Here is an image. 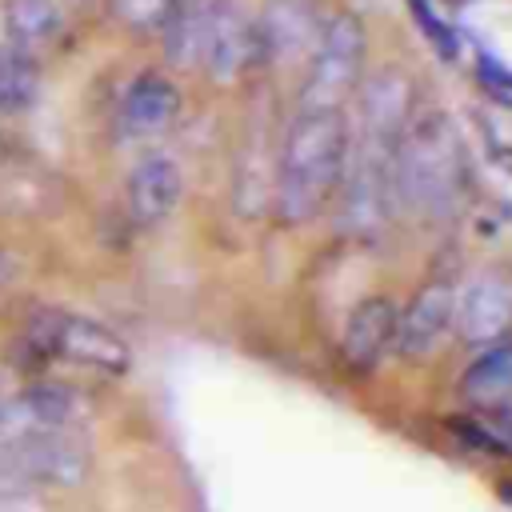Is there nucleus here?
<instances>
[{
    "label": "nucleus",
    "instance_id": "7",
    "mask_svg": "<svg viewBox=\"0 0 512 512\" xmlns=\"http://www.w3.org/2000/svg\"><path fill=\"white\" fill-rule=\"evenodd\" d=\"M324 8L320 0H264L256 12V48L260 64L284 72V68H304L308 52L320 40L324 28Z\"/></svg>",
    "mask_w": 512,
    "mask_h": 512
},
{
    "label": "nucleus",
    "instance_id": "21",
    "mask_svg": "<svg viewBox=\"0 0 512 512\" xmlns=\"http://www.w3.org/2000/svg\"><path fill=\"white\" fill-rule=\"evenodd\" d=\"M408 8H412V16L420 20V28H424V36L432 40V48H436L440 56H452V52H456V40H452V32L440 24L436 8H432L428 0H408Z\"/></svg>",
    "mask_w": 512,
    "mask_h": 512
},
{
    "label": "nucleus",
    "instance_id": "15",
    "mask_svg": "<svg viewBox=\"0 0 512 512\" xmlns=\"http://www.w3.org/2000/svg\"><path fill=\"white\" fill-rule=\"evenodd\" d=\"M460 392H464L468 408L512 404V340L484 344L480 356L464 368V376H460Z\"/></svg>",
    "mask_w": 512,
    "mask_h": 512
},
{
    "label": "nucleus",
    "instance_id": "4",
    "mask_svg": "<svg viewBox=\"0 0 512 512\" xmlns=\"http://www.w3.org/2000/svg\"><path fill=\"white\" fill-rule=\"evenodd\" d=\"M92 468V448L80 428H44L24 432L0 444V488L32 492V488H76Z\"/></svg>",
    "mask_w": 512,
    "mask_h": 512
},
{
    "label": "nucleus",
    "instance_id": "3",
    "mask_svg": "<svg viewBox=\"0 0 512 512\" xmlns=\"http://www.w3.org/2000/svg\"><path fill=\"white\" fill-rule=\"evenodd\" d=\"M368 60V32L356 12H332L320 28L316 48L304 60L300 108H332L344 112V100L356 96Z\"/></svg>",
    "mask_w": 512,
    "mask_h": 512
},
{
    "label": "nucleus",
    "instance_id": "18",
    "mask_svg": "<svg viewBox=\"0 0 512 512\" xmlns=\"http://www.w3.org/2000/svg\"><path fill=\"white\" fill-rule=\"evenodd\" d=\"M36 100V68L24 52L0 48V108L24 112Z\"/></svg>",
    "mask_w": 512,
    "mask_h": 512
},
{
    "label": "nucleus",
    "instance_id": "20",
    "mask_svg": "<svg viewBox=\"0 0 512 512\" xmlns=\"http://www.w3.org/2000/svg\"><path fill=\"white\" fill-rule=\"evenodd\" d=\"M176 0H112V12L124 28L132 32H160L164 20L172 16Z\"/></svg>",
    "mask_w": 512,
    "mask_h": 512
},
{
    "label": "nucleus",
    "instance_id": "10",
    "mask_svg": "<svg viewBox=\"0 0 512 512\" xmlns=\"http://www.w3.org/2000/svg\"><path fill=\"white\" fill-rule=\"evenodd\" d=\"M452 332H456V284L436 276L416 288L408 308H400L396 352H404L408 360H428Z\"/></svg>",
    "mask_w": 512,
    "mask_h": 512
},
{
    "label": "nucleus",
    "instance_id": "19",
    "mask_svg": "<svg viewBox=\"0 0 512 512\" xmlns=\"http://www.w3.org/2000/svg\"><path fill=\"white\" fill-rule=\"evenodd\" d=\"M468 436L496 456H512V404H496V408H472L464 420Z\"/></svg>",
    "mask_w": 512,
    "mask_h": 512
},
{
    "label": "nucleus",
    "instance_id": "14",
    "mask_svg": "<svg viewBox=\"0 0 512 512\" xmlns=\"http://www.w3.org/2000/svg\"><path fill=\"white\" fill-rule=\"evenodd\" d=\"M180 116V92L168 76L160 72H144L128 84L124 104H120V128L132 140H152L164 136Z\"/></svg>",
    "mask_w": 512,
    "mask_h": 512
},
{
    "label": "nucleus",
    "instance_id": "17",
    "mask_svg": "<svg viewBox=\"0 0 512 512\" xmlns=\"http://www.w3.org/2000/svg\"><path fill=\"white\" fill-rule=\"evenodd\" d=\"M204 28H208V0H176L172 16L160 28L168 64H176V68H200Z\"/></svg>",
    "mask_w": 512,
    "mask_h": 512
},
{
    "label": "nucleus",
    "instance_id": "23",
    "mask_svg": "<svg viewBox=\"0 0 512 512\" xmlns=\"http://www.w3.org/2000/svg\"><path fill=\"white\" fill-rule=\"evenodd\" d=\"M4 276H8V264H4V256H0V284H4Z\"/></svg>",
    "mask_w": 512,
    "mask_h": 512
},
{
    "label": "nucleus",
    "instance_id": "2",
    "mask_svg": "<svg viewBox=\"0 0 512 512\" xmlns=\"http://www.w3.org/2000/svg\"><path fill=\"white\" fill-rule=\"evenodd\" d=\"M464 188V152L444 116H424L404 128L392 148V196L404 212L444 216Z\"/></svg>",
    "mask_w": 512,
    "mask_h": 512
},
{
    "label": "nucleus",
    "instance_id": "22",
    "mask_svg": "<svg viewBox=\"0 0 512 512\" xmlns=\"http://www.w3.org/2000/svg\"><path fill=\"white\" fill-rule=\"evenodd\" d=\"M0 512H44V504L28 492H4L0 488Z\"/></svg>",
    "mask_w": 512,
    "mask_h": 512
},
{
    "label": "nucleus",
    "instance_id": "6",
    "mask_svg": "<svg viewBox=\"0 0 512 512\" xmlns=\"http://www.w3.org/2000/svg\"><path fill=\"white\" fill-rule=\"evenodd\" d=\"M32 344L40 356H60V360H72L96 372H124L132 360L128 344L112 328L88 316H56V312L40 316L32 324Z\"/></svg>",
    "mask_w": 512,
    "mask_h": 512
},
{
    "label": "nucleus",
    "instance_id": "11",
    "mask_svg": "<svg viewBox=\"0 0 512 512\" xmlns=\"http://www.w3.org/2000/svg\"><path fill=\"white\" fill-rule=\"evenodd\" d=\"M456 332L472 344H496L512 332V276L504 272H476L464 288H456Z\"/></svg>",
    "mask_w": 512,
    "mask_h": 512
},
{
    "label": "nucleus",
    "instance_id": "1",
    "mask_svg": "<svg viewBox=\"0 0 512 512\" xmlns=\"http://www.w3.org/2000/svg\"><path fill=\"white\" fill-rule=\"evenodd\" d=\"M348 120L332 108H300L280 136L276 172H272V212L280 224L316 220L344 180L348 164Z\"/></svg>",
    "mask_w": 512,
    "mask_h": 512
},
{
    "label": "nucleus",
    "instance_id": "5",
    "mask_svg": "<svg viewBox=\"0 0 512 512\" xmlns=\"http://www.w3.org/2000/svg\"><path fill=\"white\" fill-rule=\"evenodd\" d=\"M396 208L392 196V148L360 140V148H348L344 180L336 188V224L352 240L376 236Z\"/></svg>",
    "mask_w": 512,
    "mask_h": 512
},
{
    "label": "nucleus",
    "instance_id": "13",
    "mask_svg": "<svg viewBox=\"0 0 512 512\" xmlns=\"http://www.w3.org/2000/svg\"><path fill=\"white\" fill-rule=\"evenodd\" d=\"M184 196V172L168 152H148L136 160L128 176V212L136 224L156 228L164 224Z\"/></svg>",
    "mask_w": 512,
    "mask_h": 512
},
{
    "label": "nucleus",
    "instance_id": "12",
    "mask_svg": "<svg viewBox=\"0 0 512 512\" xmlns=\"http://www.w3.org/2000/svg\"><path fill=\"white\" fill-rule=\"evenodd\" d=\"M400 308L392 296H364L340 328V360L352 372H372L396 348Z\"/></svg>",
    "mask_w": 512,
    "mask_h": 512
},
{
    "label": "nucleus",
    "instance_id": "16",
    "mask_svg": "<svg viewBox=\"0 0 512 512\" xmlns=\"http://www.w3.org/2000/svg\"><path fill=\"white\" fill-rule=\"evenodd\" d=\"M0 24H4V36H8V48L32 56V52L48 48L60 36L64 16H60L56 0H4Z\"/></svg>",
    "mask_w": 512,
    "mask_h": 512
},
{
    "label": "nucleus",
    "instance_id": "24",
    "mask_svg": "<svg viewBox=\"0 0 512 512\" xmlns=\"http://www.w3.org/2000/svg\"><path fill=\"white\" fill-rule=\"evenodd\" d=\"M0 160H4V144H0Z\"/></svg>",
    "mask_w": 512,
    "mask_h": 512
},
{
    "label": "nucleus",
    "instance_id": "9",
    "mask_svg": "<svg viewBox=\"0 0 512 512\" xmlns=\"http://www.w3.org/2000/svg\"><path fill=\"white\" fill-rule=\"evenodd\" d=\"M360 136L380 148H396L404 128L416 120V84L404 68H380L360 80Z\"/></svg>",
    "mask_w": 512,
    "mask_h": 512
},
{
    "label": "nucleus",
    "instance_id": "8",
    "mask_svg": "<svg viewBox=\"0 0 512 512\" xmlns=\"http://www.w3.org/2000/svg\"><path fill=\"white\" fill-rule=\"evenodd\" d=\"M260 64L256 48V16L240 0H208V28L200 68L216 84H236Z\"/></svg>",
    "mask_w": 512,
    "mask_h": 512
}]
</instances>
